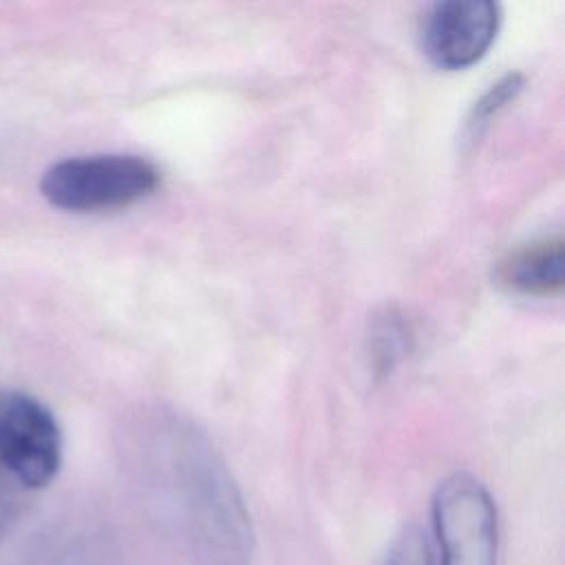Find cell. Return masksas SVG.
I'll return each instance as SVG.
<instances>
[{
    "mask_svg": "<svg viewBox=\"0 0 565 565\" xmlns=\"http://www.w3.org/2000/svg\"><path fill=\"white\" fill-rule=\"evenodd\" d=\"M150 512L199 565H249L254 527L221 452L188 415L152 404L137 433Z\"/></svg>",
    "mask_w": 565,
    "mask_h": 565,
    "instance_id": "cell-1",
    "label": "cell"
},
{
    "mask_svg": "<svg viewBox=\"0 0 565 565\" xmlns=\"http://www.w3.org/2000/svg\"><path fill=\"white\" fill-rule=\"evenodd\" d=\"M159 170L137 154H79L55 161L40 177L42 196L57 210L90 214L121 210L150 196Z\"/></svg>",
    "mask_w": 565,
    "mask_h": 565,
    "instance_id": "cell-2",
    "label": "cell"
},
{
    "mask_svg": "<svg viewBox=\"0 0 565 565\" xmlns=\"http://www.w3.org/2000/svg\"><path fill=\"white\" fill-rule=\"evenodd\" d=\"M430 510L441 565H497V508L475 475H448Z\"/></svg>",
    "mask_w": 565,
    "mask_h": 565,
    "instance_id": "cell-3",
    "label": "cell"
},
{
    "mask_svg": "<svg viewBox=\"0 0 565 565\" xmlns=\"http://www.w3.org/2000/svg\"><path fill=\"white\" fill-rule=\"evenodd\" d=\"M62 428L24 391H0V470L24 490L46 488L62 468Z\"/></svg>",
    "mask_w": 565,
    "mask_h": 565,
    "instance_id": "cell-4",
    "label": "cell"
},
{
    "mask_svg": "<svg viewBox=\"0 0 565 565\" xmlns=\"http://www.w3.org/2000/svg\"><path fill=\"white\" fill-rule=\"evenodd\" d=\"M499 20V0H435L424 24V51L439 68H468L492 46Z\"/></svg>",
    "mask_w": 565,
    "mask_h": 565,
    "instance_id": "cell-5",
    "label": "cell"
},
{
    "mask_svg": "<svg viewBox=\"0 0 565 565\" xmlns=\"http://www.w3.org/2000/svg\"><path fill=\"white\" fill-rule=\"evenodd\" d=\"M501 287L523 296H556L565 287V245L543 238L510 252L497 265Z\"/></svg>",
    "mask_w": 565,
    "mask_h": 565,
    "instance_id": "cell-6",
    "label": "cell"
},
{
    "mask_svg": "<svg viewBox=\"0 0 565 565\" xmlns=\"http://www.w3.org/2000/svg\"><path fill=\"white\" fill-rule=\"evenodd\" d=\"M413 347V327L397 307L377 309L366 329L364 351L373 380H386L408 358Z\"/></svg>",
    "mask_w": 565,
    "mask_h": 565,
    "instance_id": "cell-7",
    "label": "cell"
},
{
    "mask_svg": "<svg viewBox=\"0 0 565 565\" xmlns=\"http://www.w3.org/2000/svg\"><path fill=\"white\" fill-rule=\"evenodd\" d=\"M521 75L512 73V75H505L501 82H497L483 97L481 102L475 106L472 110V117L468 121V130L477 137L481 132V128L488 126V121L492 119V115H497L510 99H514V95L521 90Z\"/></svg>",
    "mask_w": 565,
    "mask_h": 565,
    "instance_id": "cell-8",
    "label": "cell"
},
{
    "mask_svg": "<svg viewBox=\"0 0 565 565\" xmlns=\"http://www.w3.org/2000/svg\"><path fill=\"white\" fill-rule=\"evenodd\" d=\"M388 565H433L430 547L419 527H404L388 550Z\"/></svg>",
    "mask_w": 565,
    "mask_h": 565,
    "instance_id": "cell-9",
    "label": "cell"
},
{
    "mask_svg": "<svg viewBox=\"0 0 565 565\" xmlns=\"http://www.w3.org/2000/svg\"><path fill=\"white\" fill-rule=\"evenodd\" d=\"M13 488H18L2 470H0V527L11 519L13 505Z\"/></svg>",
    "mask_w": 565,
    "mask_h": 565,
    "instance_id": "cell-10",
    "label": "cell"
}]
</instances>
